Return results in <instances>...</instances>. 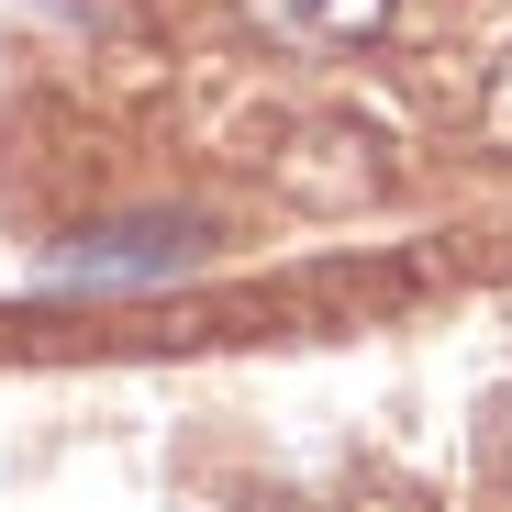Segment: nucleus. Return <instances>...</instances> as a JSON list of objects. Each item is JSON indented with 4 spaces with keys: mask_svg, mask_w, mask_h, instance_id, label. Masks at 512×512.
Here are the masks:
<instances>
[{
    "mask_svg": "<svg viewBox=\"0 0 512 512\" xmlns=\"http://www.w3.org/2000/svg\"><path fill=\"white\" fill-rule=\"evenodd\" d=\"M379 12L390 0H245V23L279 45H357V34H379Z\"/></svg>",
    "mask_w": 512,
    "mask_h": 512,
    "instance_id": "nucleus-2",
    "label": "nucleus"
},
{
    "mask_svg": "<svg viewBox=\"0 0 512 512\" xmlns=\"http://www.w3.org/2000/svg\"><path fill=\"white\" fill-rule=\"evenodd\" d=\"M212 256V223L201 212H134V223H101V234H67L34 290L56 301H112V290H167V279H190Z\"/></svg>",
    "mask_w": 512,
    "mask_h": 512,
    "instance_id": "nucleus-1",
    "label": "nucleus"
}]
</instances>
